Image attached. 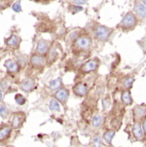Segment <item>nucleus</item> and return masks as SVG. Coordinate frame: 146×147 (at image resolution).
<instances>
[{
	"label": "nucleus",
	"mask_w": 146,
	"mask_h": 147,
	"mask_svg": "<svg viewBox=\"0 0 146 147\" xmlns=\"http://www.w3.org/2000/svg\"><path fill=\"white\" fill-rule=\"evenodd\" d=\"M92 46V40L91 38L87 35H79L75 41H73V50H76L77 52H83L86 50H89Z\"/></svg>",
	"instance_id": "obj_1"
},
{
	"label": "nucleus",
	"mask_w": 146,
	"mask_h": 147,
	"mask_svg": "<svg viewBox=\"0 0 146 147\" xmlns=\"http://www.w3.org/2000/svg\"><path fill=\"white\" fill-rule=\"evenodd\" d=\"M138 24V19L136 15L130 11L127 14L125 15L122 21L119 24V28H120L123 31H129L131 29H133Z\"/></svg>",
	"instance_id": "obj_2"
},
{
	"label": "nucleus",
	"mask_w": 146,
	"mask_h": 147,
	"mask_svg": "<svg viewBox=\"0 0 146 147\" xmlns=\"http://www.w3.org/2000/svg\"><path fill=\"white\" fill-rule=\"evenodd\" d=\"M113 30L110 29L109 28L103 26V25H98L95 28V36L96 39L98 40L99 41H107L108 39L110 37Z\"/></svg>",
	"instance_id": "obj_3"
},
{
	"label": "nucleus",
	"mask_w": 146,
	"mask_h": 147,
	"mask_svg": "<svg viewBox=\"0 0 146 147\" xmlns=\"http://www.w3.org/2000/svg\"><path fill=\"white\" fill-rule=\"evenodd\" d=\"M99 67V60L97 59H90L87 62H85L82 66H81V71L83 73H89L96 71Z\"/></svg>",
	"instance_id": "obj_4"
},
{
	"label": "nucleus",
	"mask_w": 146,
	"mask_h": 147,
	"mask_svg": "<svg viewBox=\"0 0 146 147\" xmlns=\"http://www.w3.org/2000/svg\"><path fill=\"white\" fill-rule=\"evenodd\" d=\"M26 115L22 112H16L14 113L10 119V124L13 128H20L24 122Z\"/></svg>",
	"instance_id": "obj_5"
},
{
	"label": "nucleus",
	"mask_w": 146,
	"mask_h": 147,
	"mask_svg": "<svg viewBox=\"0 0 146 147\" xmlns=\"http://www.w3.org/2000/svg\"><path fill=\"white\" fill-rule=\"evenodd\" d=\"M72 90H73V92H74V94L76 96H77L79 97H83V96H86V94L88 93L89 87H88V85L85 83L80 82V83L76 84L73 86Z\"/></svg>",
	"instance_id": "obj_6"
},
{
	"label": "nucleus",
	"mask_w": 146,
	"mask_h": 147,
	"mask_svg": "<svg viewBox=\"0 0 146 147\" xmlns=\"http://www.w3.org/2000/svg\"><path fill=\"white\" fill-rule=\"evenodd\" d=\"M69 96H70V91H69V90H67L65 88H61L60 90L56 91L54 94L55 99L61 103H66Z\"/></svg>",
	"instance_id": "obj_7"
},
{
	"label": "nucleus",
	"mask_w": 146,
	"mask_h": 147,
	"mask_svg": "<svg viewBox=\"0 0 146 147\" xmlns=\"http://www.w3.org/2000/svg\"><path fill=\"white\" fill-rule=\"evenodd\" d=\"M134 11H135V15L136 16H138L139 18L142 19V20H145L146 19V7L144 5L143 3L141 2H136L135 5H134Z\"/></svg>",
	"instance_id": "obj_8"
},
{
	"label": "nucleus",
	"mask_w": 146,
	"mask_h": 147,
	"mask_svg": "<svg viewBox=\"0 0 146 147\" xmlns=\"http://www.w3.org/2000/svg\"><path fill=\"white\" fill-rule=\"evenodd\" d=\"M36 52L39 55H45L49 52V44L47 40H40L36 46Z\"/></svg>",
	"instance_id": "obj_9"
},
{
	"label": "nucleus",
	"mask_w": 146,
	"mask_h": 147,
	"mask_svg": "<svg viewBox=\"0 0 146 147\" xmlns=\"http://www.w3.org/2000/svg\"><path fill=\"white\" fill-rule=\"evenodd\" d=\"M30 64L34 67H42L46 64V59L42 55L34 54L30 58Z\"/></svg>",
	"instance_id": "obj_10"
},
{
	"label": "nucleus",
	"mask_w": 146,
	"mask_h": 147,
	"mask_svg": "<svg viewBox=\"0 0 146 147\" xmlns=\"http://www.w3.org/2000/svg\"><path fill=\"white\" fill-rule=\"evenodd\" d=\"M35 86V81L31 78H27L23 79L21 83V89L25 92L31 91Z\"/></svg>",
	"instance_id": "obj_11"
},
{
	"label": "nucleus",
	"mask_w": 146,
	"mask_h": 147,
	"mask_svg": "<svg viewBox=\"0 0 146 147\" xmlns=\"http://www.w3.org/2000/svg\"><path fill=\"white\" fill-rule=\"evenodd\" d=\"M146 115V107L142 105H138L133 109V117L136 121L142 120Z\"/></svg>",
	"instance_id": "obj_12"
},
{
	"label": "nucleus",
	"mask_w": 146,
	"mask_h": 147,
	"mask_svg": "<svg viewBox=\"0 0 146 147\" xmlns=\"http://www.w3.org/2000/svg\"><path fill=\"white\" fill-rule=\"evenodd\" d=\"M133 134L136 140H141L144 137V130L139 122H135L133 127Z\"/></svg>",
	"instance_id": "obj_13"
},
{
	"label": "nucleus",
	"mask_w": 146,
	"mask_h": 147,
	"mask_svg": "<svg viewBox=\"0 0 146 147\" xmlns=\"http://www.w3.org/2000/svg\"><path fill=\"white\" fill-rule=\"evenodd\" d=\"M121 101L125 106H129L133 103V98L130 90H124L121 93Z\"/></svg>",
	"instance_id": "obj_14"
},
{
	"label": "nucleus",
	"mask_w": 146,
	"mask_h": 147,
	"mask_svg": "<svg viewBox=\"0 0 146 147\" xmlns=\"http://www.w3.org/2000/svg\"><path fill=\"white\" fill-rule=\"evenodd\" d=\"M4 66L7 68L8 71H9V72H17L20 68L19 64L13 60H7L4 63Z\"/></svg>",
	"instance_id": "obj_15"
},
{
	"label": "nucleus",
	"mask_w": 146,
	"mask_h": 147,
	"mask_svg": "<svg viewBox=\"0 0 146 147\" xmlns=\"http://www.w3.org/2000/svg\"><path fill=\"white\" fill-rule=\"evenodd\" d=\"M61 86H62V79L60 78L52 80L49 84V89L52 91H53V90L58 91L59 90L61 89Z\"/></svg>",
	"instance_id": "obj_16"
},
{
	"label": "nucleus",
	"mask_w": 146,
	"mask_h": 147,
	"mask_svg": "<svg viewBox=\"0 0 146 147\" xmlns=\"http://www.w3.org/2000/svg\"><path fill=\"white\" fill-rule=\"evenodd\" d=\"M19 42H20V39L15 34L9 36L8 39L5 40V43L9 47H17L19 45Z\"/></svg>",
	"instance_id": "obj_17"
},
{
	"label": "nucleus",
	"mask_w": 146,
	"mask_h": 147,
	"mask_svg": "<svg viewBox=\"0 0 146 147\" xmlns=\"http://www.w3.org/2000/svg\"><path fill=\"white\" fill-rule=\"evenodd\" d=\"M58 52H57V49L55 47H52L49 52H48V58H47V61L50 62V63H53L55 62V60L58 59Z\"/></svg>",
	"instance_id": "obj_18"
},
{
	"label": "nucleus",
	"mask_w": 146,
	"mask_h": 147,
	"mask_svg": "<svg viewBox=\"0 0 146 147\" xmlns=\"http://www.w3.org/2000/svg\"><path fill=\"white\" fill-rule=\"evenodd\" d=\"M102 121H103L102 116L100 115H96L92 119V126L96 128H98L102 125Z\"/></svg>",
	"instance_id": "obj_19"
},
{
	"label": "nucleus",
	"mask_w": 146,
	"mask_h": 147,
	"mask_svg": "<svg viewBox=\"0 0 146 147\" xmlns=\"http://www.w3.org/2000/svg\"><path fill=\"white\" fill-rule=\"evenodd\" d=\"M114 134H115V131H114V130H108L106 133H104V134H103V140L106 141L107 144L110 145L111 142H112V140H113V138L114 136Z\"/></svg>",
	"instance_id": "obj_20"
},
{
	"label": "nucleus",
	"mask_w": 146,
	"mask_h": 147,
	"mask_svg": "<svg viewBox=\"0 0 146 147\" xmlns=\"http://www.w3.org/2000/svg\"><path fill=\"white\" fill-rule=\"evenodd\" d=\"M10 133H11V128L9 127H3L0 128V140L8 138Z\"/></svg>",
	"instance_id": "obj_21"
},
{
	"label": "nucleus",
	"mask_w": 146,
	"mask_h": 147,
	"mask_svg": "<svg viewBox=\"0 0 146 147\" xmlns=\"http://www.w3.org/2000/svg\"><path fill=\"white\" fill-rule=\"evenodd\" d=\"M133 82H134V78H133V77H126V78L122 81L123 88L126 89V90H130V88L133 86Z\"/></svg>",
	"instance_id": "obj_22"
},
{
	"label": "nucleus",
	"mask_w": 146,
	"mask_h": 147,
	"mask_svg": "<svg viewBox=\"0 0 146 147\" xmlns=\"http://www.w3.org/2000/svg\"><path fill=\"white\" fill-rule=\"evenodd\" d=\"M49 109L51 111H54V112H59L60 111L59 103L58 102V101L56 99L50 100V102H49Z\"/></svg>",
	"instance_id": "obj_23"
},
{
	"label": "nucleus",
	"mask_w": 146,
	"mask_h": 147,
	"mask_svg": "<svg viewBox=\"0 0 146 147\" xmlns=\"http://www.w3.org/2000/svg\"><path fill=\"white\" fill-rule=\"evenodd\" d=\"M15 102H16L18 105H20V106L24 105V104H25V102H26V99H25V97H24L22 95H21V94H17V95H15Z\"/></svg>",
	"instance_id": "obj_24"
},
{
	"label": "nucleus",
	"mask_w": 146,
	"mask_h": 147,
	"mask_svg": "<svg viewBox=\"0 0 146 147\" xmlns=\"http://www.w3.org/2000/svg\"><path fill=\"white\" fill-rule=\"evenodd\" d=\"M9 115V110L8 109L3 106V105H0V116L3 119H6Z\"/></svg>",
	"instance_id": "obj_25"
},
{
	"label": "nucleus",
	"mask_w": 146,
	"mask_h": 147,
	"mask_svg": "<svg viewBox=\"0 0 146 147\" xmlns=\"http://www.w3.org/2000/svg\"><path fill=\"white\" fill-rule=\"evenodd\" d=\"M12 9H13L15 12H21V11H22L21 2H20V1H17V2L14 3L13 5H12Z\"/></svg>",
	"instance_id": "obj_26"
},
{
	"label": "nucleus",
	"mask_w": 146,
	"mask_h": 147,
	"mask_svg": "<svg viewBox=\"0 0 146 147\" xmlns=\"http://www.w3.org/2000/svg\"><path fill=\"white\" fill-rule=\"evenodd\" d=\"M17 61H18L19 65H21L22 67H24L26 65V59L24 56H22V55L17 56Z\"/></svg>",
	"instance_id": "obj_27"
},
{
	"label": "nucleus",
	"mask_w": 146,
	"mask_h": 147,
	"mask_svg": "<svg viewBox=\"0 0 146 147\" xmlns=\"http://www.w3.org/2000/svg\"><path fill=\"white\" fill-rule=\"evenodd\" d=\"M93 146L94 147H101L102 143H101V138L99 135H96L93 140Z\"/></svg>",
	"instance_id": "obj_28"
},
{
	"label": "nucleus",
	"mask_w": 146,
	"mask_h": 147,
	"mask_svg": "<svg viewBox=\"0 0 146 147\" xmlns=\"http://www.w3.org/2000/svg\"><path fill=\"white\" fill-rule=\"evenodd\" d=\"M102 102H103V108H104V109H108L110 107L111 100H110L109 97H106V98L103 99Z\"/></svg>",
	"instance_id": "obj_29"
},
{
	"label": "nucleus",
	"mask_w": 146,
	"mask_h": 147,
	"mask_svg": "<svg viewBox=\"0 0 146 147\" xmlns=\"http://www.w3.org/2000/svg\"><path fill=\"white\" fill-rule=\"evenodd\" d=\"M72 7V10H71V12H72V14H76V13H77V12H79V11H82L83 10V8L81 7V6H71Z\"/></svg>",
	"instance_id": "obj_30"
},
{
	"label": "nucleus",
	"mask_w": 146,
	"mask_h": 147,
	"mask_svg": "<svg viewBox=\"0 0 146 147\" xmlns=\"http://www.w3.org/2000/svg\"><path fill=\"white\" fill-rule=\"evenodd\" d=\"M8 3H7V2L0 1V10H2V9H5V8L7 7Z\"/></svg>",
	"instance_id": "obj_31"
},
{
	"label": "nucleus",
	"mask_w": 146,
	"mask_h": 147,
	"mask_svg": "<svg viewBox=\"0 0 146 147\" xmlns=\"http://www.w3.org/2000/svg\"><path fill=\"white\" fill-rule=\"evenodd\" d=\"M0 87H1L3 90H5V89L8 87V83H7V81H5V80L2 81V83L0 84Z\"/></svg>",
	"instance_id": "obj_32"
},
{
	"label": "nucleus",
	"mask_w": 146,
	"mask_h": 147,
	"mask_svg": "<svg viewBox=\"0 0 146 147\" xmlns=\"http://www.w3.org/2000/svg\"><path fill=\"white\" fill-rule=\"evenodd\" d=\"M86 3H87L86 1H78V0H77V1H74V2H73V3H74V4H77V6L83 5V4H85Z\"/></svg>",
	"instance_id": "obj_33"
},
{
	"label": "nucleus",
	"mask_w": 146,
	"mask_h": 147,
	"mask_svg": "<svg viewBox=\"0 0 146 147\" xmlns=\"http://www.w3.org/2000/svg\"><path fill=\"white\" fill-rule=\"evenodd\" d=\"M142 127H143V130H144V133L146 134V120L144 121L143 122V125H142Z\"/></svg>",
	"instance_id": "obj_34"
},
{
	"label": "nucleus",
	"mask_w": 146,
	"mask_h": 147,
	"mask_svg": "<svg viewBox=\"0 0 146 147\" xmlns=\"http://www.w3.org/2000/svg\"><path fill=\"white\" fill-rule=\"evenodd\" d=\"M2 99H3V93H2V90H0V102L2 101Z\"/></svg>",
	"instance_id": "obj_35"
},
{
	"label": "nucleus",
	"mask_w": 146,
	"mask_h": 147,
	"mask_svg": "<svg viewBox=\"0 0 146 147\" xmlns=\"http://www.w3.org/2000/svg\"><path fill=\"white\" fill-rule=\"evenodd\" d=\"M142 3H144V5H145V7H146V0H144V1L142 2Z\"/></svg>",
	"instance_id": "obj_36"
},
{
	"label": "nucleus",
	"mask_w": 146,
	"mask_h": 147,
	"mask_svg": "<svg viewBox=\"0 0 146 147\" xmlns=\"http://www.w3.org/2000/svg\"><path fill=\"white\" fill-rule=\"evenodd\" d=\"M8 147H12V146H8Z\"/></svg>",
	"instance_id": "obj_37"
}]
</instances>
